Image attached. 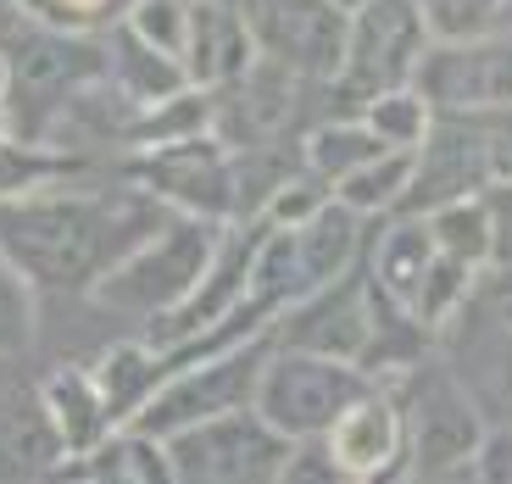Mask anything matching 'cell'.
Returning <instances> with one entry per match:
<instances>
[{
    "label": "cell",
    "mask_w": 512,
    "mask_h": 484,
    "mask_svg": "<svg viewBox=\"0 0 512 484\" xmlns=\"http://www.w3.org/2000/svg\"><path fill=\"white\" fill-rule=\"evenodd\" d=\"M435 39H479L496 28L501 0H412Z\"/></svg>",
    "instance_id": "cb8c5ba5"
},
{
    "label": "cell",
    "mask_w": 512,
    "mask_h": 484,
    "mask_svg": "<svg viewBox=\"0 0 512 484\" xmlns=\"http://www.w3.org/2000/svg\"><path fill=\"white\" fill-rule=\"evenodd\" d=\"M479 201L490 212V262H512V179L490 184Z\"/></svg>",
    "instance_id": "484cf974"
},
{
    "label": "cell",
    "mask_w": 512,
    "mask_h": 484,
    "mask_svg": "<svg viewBox=\"0 0 512 484\" xmlns=\"http://www.w3.org/2000/svg\"><path fill=\"white\" fill-rule=\"evenodd\" d=\"M412 156L418 145H384L379 156H368L362 167H351L346 179H340V201L351 212H379V206H396L401 190L412 179Z\"/></svg>",
    "instance_id": "d6986e66"
},
{
    "label": "cell",
    "mask_w": 512,
    "mask_h": 484,
    "mask_svg": "<svg viewBox=\"0 0 512 484\" xmlns=\"http://www.w3.org/2000/svg\"><path fill=\"white\" fill-rule=\"evenodd\" d=\"M6 134H12V123H6V106H0V140H6Z\"/></svg>",
    "instance_id": "4dcf8cb0"
},
{
    "label": "cell",
    "mask_w": 512,
    "mask_h": 484,
    "mask_svg": "<svg viewBox=\"0 0 512 484\" xmlns=\"http://www.w3.org/2000/svg\"><path fill=\"white\" fill-rule=\"evenodd\" d=\"M429 240H435V251L457 256V262H490V212L485 201H468V195H457V201L435 206L429 212Z\"/></svg>",
    "instance_id": "ffe728a7"
},
{
    "label": "cell",
    "mask_w": 512,
    "mask_h": 484,
    "mask_svg": "<svg viewBox=\"0 0 512 484\" xmlns=\"http://www.w3.org/2000/svg\"><path fill=\"white\" fill-rule=\"evenodd\" d=\"M290 446L295 440H284L262 412L245 407L212 412V418L162 434V457L173 479H279Z\"/></svg>",
    "instance_id": "5b68a950"
},
{
    "label": "cell",
    "mask_w": 512,
    "mask_h": 484,
    "mask_svg": "<svg viewBox=\"0 0 512 484\" xmlns=\"http://www.w3.org/2000/svg\"><path fill=\"white\" fill-rule=\"evenodd\" d=\"M12 90V62H6V51H0V95Z\"/></svg>",
    "instance_id": "f546056e"
},
{
    "label": "cell",
    "mask_w": 512,
    "mask_h": 484,
    "mask_svg": "<svg viewBox=\"0 0 512 484\" xmlns=\"http://www.w3.org/2000/svg\"><path fill=\"white\" fill-rule=\"evenodd\" d=\"M396 423H401L407 473H418V479H451L457 462L479 457V440H485L479 412L462 401L451 373H440V368H412Z\"/></svg>",
    "instance_id": "8992f818"
},
{
    "label": "cell",
    "mask_w": 512,
    "mask_h": 484,
    "mask_svg": "<svg viewBox=\"0 0 512 484\" xmlns=\"http://www.w3.org/2000/svg\"><path fill=\"white\" fill-rule=\"evenodd\" d=\"M340 6H346V12H357V6H362V0H340Z\"/></svg>",
    "instance_id": "1f68e13d"
},
{
    "label": "cell",
    "mask_w": 512,
    "mask_h": 484,
    "mask_svg": "<svg viewBox=\"0 0 512 484\" xmlns=\"http://www.w3.org/2000/svg\"><path fill=\"white\" fill-rule=\"evenodd\" d=\"M162 212L140 201H67V195H45V201H28L12 195L0 206V256L12 262L23 279L51 284V290H73V284H90L95 273H106L112 262H123L140 229H156Z\"/></svg>",
    "instance_id": "6da1fadb"
},
{
    "label": "cell",
    "mask_w": 512,
    "mask_h": 484,
    "mask_svg": "<svg viewBox=\"0 0 512 484\" xmlns=\"http://www.w3.org/2000/svg\"><path fill=\"white\" fill-rule=\"evenodd\" d=\"M123 17L145 45L179 56V45H184V0H134Z\"/></svg>",
    "instance_id": "d4e9b609"
},
{
    "label": "cell",
    "mask_w": 512,
    "mask_h": 484,
    "mask_svg": "<svg viewBox=\"0 0 512 484\" xmlns=\"http://www.w3.org/2000/svg\"><path fill=\"white\" fill-rule=\"evenodd\" d=\"M423 39H429V28H423L412 0H362L357 17L346 23V56L329 78L334 106L351 117L373 95L401 90L423 56Z\"/></svg>",
    "instance_id": "3957f363"
},
{
    "label": "cell",
    "mask_w": 512,
    "mask_h": 484,
    "mask_svg": "<svg viewBox=\"0 0 512 484\" xmlns=\"http://www.w3.org/2000/svg\"><path fill=\"white\" fill-rule=\"evenodd\" d=\"M429 256H435L429 223H396V229L384 234L379 256H373V273H368V279L379 284L390 301L407 306L412 290H418V279H423V268H429Z\"/></svg>",
    "instance_id": "e0dca14e"
},
{
    "label": "cell",
    "mask_w": 512,
    "mask_h": 484,
    "mask_svg": "<svg viewBox=\"0 0 512 484\" xmlns=\"http://www.w3.org/2000/svg\"><path fill=\"white\" fill-rule=\"evenodd\" d=\"M184 78L195 90H223L229 78H240L256 62L251 28L240 12L218 6V0H190L184 6V45H179Z\"/></svg>",
    "instance_id": "7c38bea8"
},
{
    "label": "cell",
    "mask_w": 512,
    "mask_h": 484,
    "mask_svg": "<svg viewBox=\"0 0 512 484\" xmlns=\"http://www.w3.org/2000/svg\"><path fill=\"white\" fill-rule=\"evenodd\" d=\"M479 318L512 329V262H496V279L479 284Z\"/></svg>",
    "instance_id": "4316f807"
},
{
    "label": "cell",
    "mask_w": 512,
    "mask_h": 484,
    "mask_svg": "<svg viewBox=\"0 0 512 484\" xmlns=\"http://www.w3.org/2000/svg\"><path fill=\"white\" fill-rule=\"evenodd\" d=\"M490 173L496 179H512V117H501L490 128Z\"/></svg>",
    "instance_id": "83f0119b"
},
{
    "label": "cell",
    "mask_w": 512,
    "mask_h": 484,
    "mask_svg": "<svg viewBox=\"0 0 512 484\" xmlns=\"http://www.w3.org/2000/svg\"><path fill=\"white\" fill-rule=\"evenodd\" d=\"M351 234H357V212H351L346 201H323L312 217H301L295 262L307 268L312 284H329L334 273L351 268Z\"/></svg>",
    "instance_id": "2e32d148"
},
{
    "label": "cell",
    "mask_w": 512,
    "mask_h": 484,
    "mask_svg": "<svg viewBox=\"0 0 512 484\" xmlns=\"http://www.w3.org/2000/svg\"><path fill=\"white\" fill-rule=\"evenodd\" d=\"M362 340H368V273H334L329 290L295 312V318L279 323V345H295V351H323V357H357Z\"/></svg>",
    "instance_id": "4fadbf2b"
},
{
    "label": "cell",
    "mask_w": 512,
    "mask_h": 484,
    "mask_svg": "<svg viewBox=\"0 0 512 484\" xmlns=\"http://www.w3.org/2000/svg\"><path fill=\"white\" fill-rule=\"evenodd\" d=\"M329 457L340 462L346 479H368V473H384V462L401 457V423H396V407L379 401V395H357L340 418L329 423Z\"/></svg>",
    "instance_id": "5bb4252c"
},
{
    "label": "cell",
    "mask_w": 512,
    "mask_h": 484,
    "mask_svg": "<svg viewBox=\"0 0 512 484\" xmlns=\"http://www.w3.org/2000/svg\"><path fill=\"white\" fill-rule=\"evenodd\" d=\"M501 334H512V329H501ZM501 390H507V407H512V345H507V362H501Z\"/></svg>",
    "instance_id": "f1b7e54d"
},
{
    "label": "cell",
    "mask_w": 512,
    "mask_h": 484,
    "mask_svg": "<svg viewBox=\"0 0 512 484\" xmlns=\"http://www.w3.org/2000/svg\"><path fill=\"white\" fill-rule=\"evenodd\" d=\"M218 240L206 223H156V240H140L123 262L101 273L95 301L117 306V312H173L184 295L201 284L206 262H212Z\"/></svg>",
    "instance_id": "277c9868"
},
{
    "label": "cell",
    "mask_w": 512,
    "mask_h": 484,
    "mask_svg": "<svg viewBox=\"0 0 512 484\" xmlns=\"http://www.w3.org/2000/svg\"><path fill=\"white\" fill-rule=\"evenodd\" d=\"M268 345H273V334H268V340L240 345L234 357H223V351H218V357H206V368L184 373V379H179V373H167V379L140 401L134 429L151 434V440H162V434L184 429V423H195V418L245 407L251 390H256V368H262V357H268Z\"/></svg>",
    "instance_id": "9c48e42d"
},
{
    "label": "cell",
    "mask_w": 512,
    "mask_h": 484,
    "mask_svg": "<svg viewBox=\"0 0 512 484\" xmlns=\"http://www.w3.org/2000/svg\"><path fill=\"white\" fill-rule=\"evenodd\" d=\"M490 179V134L468 123H435L418 140L412 156V179L401 190V212H435V206L457 201V195H474Z\"/></svg>",
    "instance_id": "30bf717a"
},
{
    "label": "cell",
    "mask_w": 512,
    "mask_h": 484,
    "mask_svg": "<svg viewBox=\"0 0 512 484\" xmlns=\"http://www.w3.org/2000/svg\"><path fill=\"white\" fill-rule=\"evenodd\" d=\"M128 173H134V179H145L151 190L173 195V201L195 206L201 217H229V212H234L229 162H223V151L206 140V134H190V140L156 145L151 162H134Z\"/></svg>",
    "instance_id": "8fae6325"
},
{
    "label": "cell",
    "mask_w": 512,
    "mask_h": 484,
    "mask_svg": "<svg viewBox=\"0 0 512 484\" xmlns=\"http://www.w3.org/2000/svg\"><path fill=\"white\" fill-rule=\"evenodd\" d=\"M95 390H101V407L112 423H128V412H140V401L162 384V373H156L151 351H140V345H117V351H106V362L90 373Z\"/></svg>",
    "instance_id": "ac0fdd59"
},
{
    "label": "cell",
    "mask_w": 512,
    "mask_h": 484,
    "mask_svg": "<svg viewBox=\"0 0 512 484\" xmlns=\"http://www.w3.org/2000/svg\"><path fill=\"white\" fill-rule=\"evenodd\" d=\"M240 17L251 28V45L268 62L290 67L295 78L329 84L346 56V6L340 0H240Z\"/></svg>",
    "instance_id": "52a82bcc"
},
{
    "label": "cell",
    "mask_w": 512,
    "mask_h": 484,
    "mask_svg": "<svg viewBox=\"0 0 512 484\" xmlns=\"http://www.w3.org/2000/svg\"><path fill=\"white\" fill-rule=\"evenodd\" d=\"M384 151V140L373 134L368 123H329V128H318L312 134V145H307V162H312V173L318 179H346L351 167H362L368 156H379Z\"/></svg>",
    "instance_id": "7402d4cb"
},
{
    "label": "cell",
    "mask_w": 512,
    "mask_h": 484,
    "mask_svg": "<svg viewBox=\"0 0 512 484\" xmlns=\"http://www.w3.org/2000/svg\"><path fill=\"white\" fill-rule=\"evenodd\" d=\"M45 423H51V434L62 440V451H73V457H90L106 440L112 418H106L101 390H95V379L84 368H56L51 373V384H45Z\"/></svg>",
    "instance_id": "9a60e30c"
},
{
    "label": "cell",
    "mask_w": 512,
    "mask_h": 484,
    "mask_svg": "<svg viewBox=\"0 0 512 484\" xmlns=\"http://www.w3.org/2000/svg\"><path fill=\"white\" fill-rule=\"evenodd\" d=\"M190 78H184V62L179 56L156 51V45H145L134 28H123V90L134 95L140 106L151 101H167V95H179Z\"/></svg>",
    "instance_id": "44dd1931"
},
{
    "label": "cell",
    "mask_w": 512,
    "mask_h": 484,
    "mask_svg": "<svg viewBox=\"0 0 512 484\" xmlns=\"http://www.w3.org/2000/svg\"><path fill=\"white\" fill-rule=\"evenodd\" d=\"M423 106L451 117L468 112H512V45L507 39H440V51H423L407 78Z\"/></svg>",
    "instance_id": "ba28073f"
},
{
    "label": "cell",
    "mask_w": 512,
    "mask_h": 484,
    "mask_svg": "<svg viewBox=\"0 0 512 484\" xmlns=\"http://www.w3.org/2000/svg\"><path fill=\"white\" fill-rule=\"evenodd\" d=\"M368 128L379 134L384 145H418L429 134V106H423L418 90H384L368 101Z\"/></svg>",
    "instance_id": "603a6c76"
},
{
    "label": "cell",
    "mask_w": 512,
    "mask_h": 484,
    "mask_svg": "<svg viewBox=\"0 0 512 484\" xmlns=\"http://www.w3.org/2000/svg\"><path fill=\"white\" fill-rule=\"evenodd\" d=\"M368 390L373 384L362 379L346 357H323V351H295V345H284V351L262 357L251 401L284 440L301 446V440H312V434L329 429V423Z\"/></svg>",
    "instance_id": "7a4b0ae2"
}]
</instances>
